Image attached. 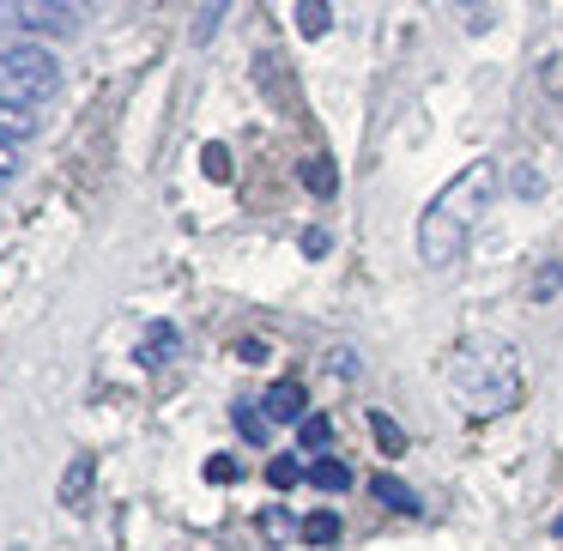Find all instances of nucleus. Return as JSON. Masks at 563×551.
Segmentation results:
<instances>
[{
	"label": "nucleus",
	"instance_id": "obj_1",
	"mask_svg": "<svg viewBox=\"0 0 563 551\" xmlns=\"http://www.w3.org/2000/svg\"><path fill=\"white\" fill-rule=\"evenodd\" d=\"M490 188H497V164L473 158L437 200H430L424 219H418V255H424V267H454V261H461L466 236H473L478 212H485V200H490Z\"/></svg>",
	"mask_w": 563,
	"mask_h": 551
},
{
	"label": "nucleus",
	"instance_id": "obj_2",
	"mask_svg": "<svg viewBox=\"0 0 563 551\" xmlns=\"http://www.w3.org/2000/svg\"><path fill=\"white\" fill-rule=\"evenodd\" d=\"M449 388L461 394L466 412H509L521 400V364L503 340H461L449 357Z\"/></svg>",
	"mask_w": 563,
	"mask_h": 551
},
{
	"label": "nucleus",
	"instance_id": "obj_3",
	"mask_svg": "<svg viewBox=\"0 0 563 551\" xmlns=\"http://www.w3.org/2000/svg\"><path fill=\"white\" fill-rule=\"evenodd\" d=\"M55 86H62V67L43 43H7L0 49V103L37 110V103L55 98Z\"/></svg>",
	"mask_w": 563,
	"mask_h": 551
},
{
	"label": "nucleus",
	"instance_id": "obj_4",
	"mask_svg": "<svg viewBox=\"0 0 563 551\" xmlns=\"http://www.w3.org/2000/svg\"><path fill=\"white\" fill-rule=\"evenodd\" d=\"M7 19L19 31H31V37H74L86 13L67 7V0H19V7H7Z\"/></svg>",
	"mask_w": 563,
	"mask_h": 551
},
{
	"label": "nucleus",
	"instance_id": "obj_5",
	"mask_svg": "<svg viewBox=\"0 0 563 551\" xmlns=\"http://www.w3.org/2000/svg\"><path fill=\"white\" fill-rule=\"evenodd\" d=\"M140 364H146V370H158V364H170V357H183V333H176L170 328V321H152V328L146 333H140Z\"/></svg>",
	"mask_w": 563,
	"mask_h": 551
},
{
	"label": "nucleus",
	"instance_id": "obj_6",
	"mask_svg": "<svg viewBox=\"0 0 563 551\" xmlns=\"http://www.w3.org/2000/svg\"><path fill=\"white\" fill-rule=\"evenodd\" d=\"M261 412H267L273 418V425H291V418H297V425H303V388H297V382H273V388L267 394H261Z\"/></svg>",
	"mask_w": 563,
	"mask_h": 551
},
{
	"label": "nucleus",
	"instance_id": "obj_7",
	"mask_svg": "<svg viewBox=\"0 0 563 551\" xmlns=\"http://www.w3.org/2000/svg\"><path fill=\"white\" fill-rule=\"evenodd\" d=\"M31 134H37V115H31V110H13V103H0V146L13 152V146H25Z\"/></svg>",
	"mask_w": 563,
	"mask_h": 551
},
{
	"label": "nucleus",
	"instance_id": "obj_8",
	"mask_svg": "<svg viewBox=\"0 0 563 551\" xmlns=\"http://www.w3.org/2000/svg\"><path fill=\"white\" fill-rule=\"evenodd\" d=\"M297 539H303V546H333V539H340V515H333V509H316V515H303V527H297Z\"/></svg>",
	"mask_w": 563,
	"mask_h": 551
},
{
	"label": "nucleus",
	"instance_id": "obj_9",
	"mask_svg": "<svg viewBox=\"0 0 563 551\" xmlns=\"http://www.w3.org/2000/svg\"><path fill=\"white\" fill-rule=\"evenodd\" d=\"M369 491H376V503H388V509H400V515H412V509H418L412 485H400V478H388V473L369 478Z\"/></svg>",
	"mask_w": 563,
	"mask_h": 551
},
{
	"label": "nucleus",
	"instance_id": "obj_10",
	"mask_svg": "<svg viewBox=\"0 0 563 551\" xmlns=\"http://www.w3.org/2000/svg\"><path fill=\"white\" fill-rule=\"evenodd\" d=\"M303 188L328 200L333 188H340V170H333V158H321V152H316V158H303Z\"/></svg>",
	"mask_w": 563,
	"mask_h": 551
},
{
	"label": "nucleus",
	"instance_id": "obj_11",
	"mask_svg": "<svg viewBox=\"0 0 563 551\" xmlns=\"http://www.w3.org/2000/svg\"><path fill=\"white\" fill-rule=\"evenodd\" d=\"M231 425L243 430L249 442H267V437H273V418L261 412V400H243V406H236V412H231Z\"/></svg>",
	"mask_w": 563,
	"mask_h": 551
},
{
	"label": "nucleus",
	"instance_id": "obj_12",
	"mask_svg": "<svg viewBox=\"0 0 563 551\" xmlns=\"http://www.w3.org/2000/svg\"><path fill=\"white\" fill-rule=\"evenodd\" d=\"M91 473H98V461H91V454H74V466H67V478H62V503H86Z\"/></svg>",
	"mask_w": 563,
	"mask_h": 551
},
{
	"label": "nucleus",
	"instance_id": "obj_13",
	"mask_svg": "<svg viewBox=\"0 0 563 551\" xmlns=\"http://www.w3.org/2000/svg\"><path fill=\"white\" fill-rule=\"evenodd\" d=\"M297 31L303 37H328V25H333V7H321V0H297Z\"/></svg>",
	"mask_w": 563,
	"mask_h": 551
},
{
	"label": "nucleus",
	"instance_id": "obj_14",
	"mask_svg": "<svg viewBox=\"0 0 563 551\" xmlns=\"http://www.w3.org/2000/svg\"><path fill=\"white\" fill-rule=\"evenodd\" d=\"M309 485L328 491V497H333V491L352 485V466H345V461H316V466H309Z\"/></svg>",
	"mask_w": 563,
	"mask_h": 551
},
{
	"label": "nucleus",
	"instance_id": "obj_15",
	"mask_svg": "<svg viewBox=\"0 0 563 551\" xmlns=\"http://www.w3.org/2000/svg\"><path fill=\"white\" fill-rule=\"evenodd\" d=\"M297 442H303L309 454H316V449H328V442H333V425H328L321 412H309L303 425H297Z\"/></svg>",
	"mask_w": 563,
	"mask_h": 551
},
{
	"label": "nucleus",
	"instance_id": "obj_16",
	"mask_svg": "<svg viewBox=\"0 0 563 551\" xmlns=\"http://www.w3.org/2000/svg\"><path fill=\"white\" fill-rule=\"evenodd\" d=\"M297 478H309V473L291 461V454H273V461H267V485H273V491H291Z\"/></svg>",
	"mask_w": 563,
	"mask_h": 551
},
{
	"label": "nucleus",
	"instance_id": "obj_17",
	"mask_svg": "<svg viewBox=\"0 0 563 551\" xmlns=\"http://www.w3.org/2000/svg\"><path fill=\"white\" fill-rule=\"evenodd\" d=\"M369 430H376V442H382V449H388V454H400V449H406V430L394 425L388 412H369Z\"/></svg>",
	"mask_w": 563,
	"mask_h": 551
},
{
	"label": "nucleus",
	"instance_id": "obj_18",
	"mask_svg": "<svg viewBox=\"0 0 563 551\" xmlns=\"http://www.w3.org/2000/svg\"><path fill=\"white\" fill-rule=\"evenodd\" d=\"M200 170H207L212 183H224V176H231V152H224V146H207V152H200Z\"/></svg>",
	"mask_w": 563,
	"mask_h": 551
},
{
	"label": "nucleus",
	"instance_id": "obj_19",
	"mask_svg": "<svg viewBox=\"0 0 563 551\" xmlns=\"http://www.w3.org/2000/svg\"><path fill=\"white\" fill-rule=\"evenodd\" d=\"M207 478H212V485H231V478H236V461H231V454H212V461H207Z\"/></svg>",
	"mask_w": 563,
	"mask_h": 551
},
{
	"label": "nucleus",
	"instance_id": "obj_20",
	"mask_svg": "<svg viewBox=\"0 0 563 551\" xmlns=\"http://www.w3.org/2000/svg\"><path fill=\"white\" fill-rule=\"evenodd\" d=\"M261 533H267V539H285V533H291V521H285V509H267V515H261Z\"/></svg>",
	"mask_w": 563,
	"mask_h": 551
},
{
	"label": "nucleus",
	"instance_id": "obj_21",
	"mask_svg": "<svg viewBox=\"0 0 563 551\" xmlns=\"http://www.w3.org/2000/svg\"><path fill=\"white\" fill-rule=\"evenodd\" d=\"M558 285H563V267H545V273H539V279H533V297H551V291H558Z\"/></svg>",
	"mask_w": 563,
	"mask_h": 551
},
{
	"label": "nucleus",
	"instance_id": "obj_22",
	"mask_svg": "<svg viewBox=\"0 0 563 551\" xmlns=\"http://www.w3.org/2000/svg\"><path fill=\"white\" fill-rule=\"evenodd\" d=\"M224 19V7H207V13H200V25H195V43H207L212 37V25H219Z\"/></svg>",
	"mask_w": 563,
	"mask_h": 551
},
{
	"label": "nucleus",
	"instance_id": "obj_23",
	"mask_svg": "<svg viewBox=\"0 0 563 551\" xmlns=\"http://www.w3.org/2000/svg\"><path fill=\"white\" fill-rule=\"evenodd\" d=\"M303 255H328V231H309L303 236Z\"/></svg>",
	"mask_w": 563,
	"mask_h": 551
},
{
	"label": "nucleus",
	"instance_id": "obj_24",
	"mask_svg": "<svg viewBox=\"0 0 563 551\" xmlns=\"http://www.w3.org/2000/svg\"><path fill=\"white\" fill-rule=\"evenodd\" d=\"M13 170H19V158H13V152H7V146H0V188L13 183Z\"/></svg>",
	"mask_w": 563,
	"mask_h": 551
},
{
	"label": "nucleus",
	"instance_id": "obj_25",
	"mask_svg": "<svg viewBox=\"0 0 563 551\" xmlns=\"http://www.w3.org/2000/svg\"><path fill=\"white\" fill-rule=\"evenodd\" d=\"M551 533H558V539H563V515H558V521H551Z\"/></svg>",
	"mask_w": 563,
	"mask_h": 551
},
{
	"label": "nucleus",
	"instance_id": "obj_26",
	"mask_svg": "<svg viewBox=\"0 0 563 551\" xmlns=\"http://www.w3.org/2000/svg\"><path fill=\"white\" fill-rule=\"evenodd\" d=\"M13 551H25V546H13Z\"/></svg>",
	"mask_w": 563,
	"mask_h": 551
}]
</instances>
